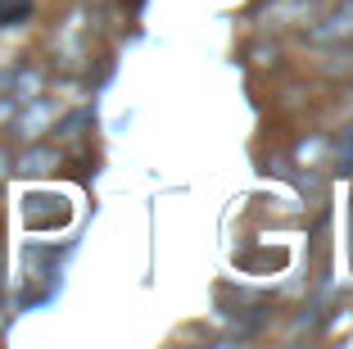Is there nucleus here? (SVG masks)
Wrapping results in <instances>:
<instances>
[{"mask_svg": "<svg viewBox=\"0 0 353 349\" xmlns=\"http://www.w3.org/2000/svg\"><path fill=\"white\" fill-rule=\"evenodd\" d=\"M340 168H344V173L353 168V127L344 132V145H340Z\"/></svg>", "mask_w": 353, "mask_h": 349, "instance_id": "3", "label": "nucleus"}, {"mask_svg": "<svg viewBox=\"0 0 353 349\" xmlns=\"http://www.w3.org/2000/svg\"><path fill=\"white\" fill-rule=\"evenodd\" d=\"M28 19V0H0V23H19Z\"/></svg>", "mask_w": 353, "mask_h": 349, "instance_id": "2", "label": "nucleus"}, {"mask_svg": "<svg viewBox=\"0 0 353 349\" xmlns=\"http://www.w3.org/2000/svg\"><path fill=\"white\" fill-rule=\"evenodd\" d=\"M308 37H312V41H335V37H353V0H349V5H340V10H335L331 19L322 23V28H312Z\"/></svg>", "mask_w": 353, "mask_h": 349, "instance_id": "1", "label": "nucleus"}]
</instances>
